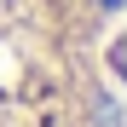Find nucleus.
I'll return each mask as SVG.
<instances>
[{"mask_svg":"<svg viewBox=\"0 0 127 127\" xmlns=\"http://www.w3.org/2000/svg\"><path fill=\"white\" fill-rule=\"evenodd\" d=\"M0 127H127L110 52L64 40H0Z\"/></svg>","mask_w":127,"mask_h":127,"instance_id":"f257e3e1","label":"nucleus"},{"mask_svg":"<svg viewBox=\"0 0 127 127\" xmlns=\"http://www.w3.org/2000/svg\"><path fill=\"white\" fill-rule=\"evenodd\" d=\"M127 0H0V40H64L110 52Z\"/></svg>","mask_w":127,"mask_h":127,"instance_id":"f03ea898","label":"nucleus"},{"mask_svg":"<svg viewBox=\"0 0 127 127\" xmlns=\"http://www.w3.org/2000/svg\"><path fill=\"white\" fill-rule=\"evenodd\" d=\"M121 35H127V12H121Z\"/></svg>","mask_w":127,"mask_h":127,"instance_id":"7ed1b4c3","label":"nucleus"}]
</instances>
